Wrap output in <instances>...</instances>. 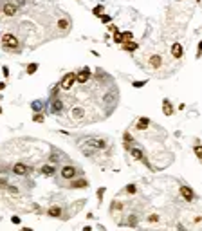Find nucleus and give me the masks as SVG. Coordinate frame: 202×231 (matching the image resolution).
I'll list each match as a JSON object with an SVG mask.
<instances>
[{
    "mask_svg": "<svg viewBox=\"0 0 202 231\" xmlns=\"http://www.w3.org/2000/svg\"><path fill=\"white\" fill-rule=\"evenodd\" d=\"M85 145H88V146H92V148H97V150H103L106 146V143L103 139H94V137H88L85 141Z\"/></svg>",
    "mask_w": 202,
    "mask_h": 231,
    "instance_id": "obj_4",
    "label": "nucleus"
},
{
    "mask_svg": "<svg viewBox=\"0 0 202 231\" xmlns=\"http://www.w3.org/2000/svg\"><path fill=\"white\" fill-rule=\"evenodd\" d=\"M31 107H32V110H40L42 108V101H34Z\"/></svg>",
    "mask_w": 202,
    "mask_h": 231,
    "instance_id": "obj_27",
    "label": "nucleus"
},
{
    "mask_svg": "<svg viewBox=\"0 0 202 231\" xmlns=\"http://www.w3.org/2000/svg\"><path fill=\"white\" fill-rule=\"evenodd\" d=\"M112 33H114V43H123V36H121V33H119V29L116 27V29H114Z\"/></svg>",
    "mask_w": 202,
    "mask_h": 231,
    "instance_id": "obj_19",
    "label": "nucleus"
},
{
    "mask_svg": "<svg viewBox=\"0 0 202 231\" xmlns=\"http://www.w3.org/2000/svg\"><path fill=\"white\" fill-rule=\"evenodd\" d=\"M148 125H150V119H148V117H141V119L137 121V125H135V128H137V130H146V128H148Z\"/></svg>",
    "mask_w": 202,
    "mask_h": 231,
    "instance_id": "obj_13",
    "label": "nucleus"
},
{
    "mask_svg": "<svg viewBox=\"0 0 202 231\" xmlns=\"http://www.w3.org/2000/svg\"><path fill=\"white\" fill-rule=\"evenodd\" d=\"M71 116H74V117H78V119H80V117H83V116H85V110H83L81 107H76V108H72V110H71Z\"/></svg>",
    "mask_w": 202,
    "mask_h": 231,
    "instance_id": "obj_16",
    "label": "nucleus"
},
{
    "mask_svg": "<svg viewBox=\"0 0 202 231\" xmlns=\"http://www.w3.org/2000/svg\"><path fill=\"white\" fill-rule=\"evenodd\" d=\"M181 195L184 200H188V202H191L193 200V190L190 186H181Z\"/></svg>",
    "mask_w": 202,
    "mask_h": 231,
    "instance_id": "obj_6",
    "label": "nucleus"
},
{
    "mask_svg": "<svg viewBox=\"0 0 202 231\" xmlns=\"http://www.w3.org/2000/svg\"><path fill=\"white\" fill-rule=\"evenodd\" d=\"M123 47H125V51H130V53H132V51H135V49H137L139 45L134 42V40H130V42H127L125 45H123Z\"/></svg>",
    "mask_w": 202,
    "mask_h": 231,
    "instance_id": "obj_17",
    "label": "nucleus"
},
{
    "mask_svg": "<svg viewBox=\"0 0 202 231\" xmlns=\"http://www.w3.org/2000/svg\"><path fill=\"white\" fill-rule=\"evenodd\" d=\"M11 222L13 224H20V217H11Z\"/></svg>",
    "mask_w": 202,
    "mask_h": 231,
    "instance_id": "obj_36",
    "label": "nucleus"
},
{
    "mask_svg": "<svg viewBox=\"0 0 202 231\" xmlns=\"http://www.w3.org/2000/svg\"><path fill=\"white\" fill-rule=\"evenodd\" d=\"M7 191H9L11 195H18V193H20L18 186H11V184H7Z\"/></svg>",
    "mask_w": 202,
    "mask_h": 231,
    "instance_id": "obj_23",
    "label": "nucleus"
},
{
    "mask_svg": "<svg viewBox=\"0 0 202 231\" xmlns=\"http://www.w3.org/2000/svg\"><path fill=\"white\" fill-rule=\"evenodd\" d=\"M0 188H7V181L4 177H0Z\"/></svg>",
    "mask_w": 202,
    "mask_h": 231,
    "instance_id": "obj_33",
    "label": "nucleus"
},
{
    "mask_svg": "<svg viewBox=\"0 0 202 231\" xmlns=\"http://www.w3.org/2000/svg\"><path fill=\"white\" fill-rule=\"evenodd\" d=\"M121 36H123V43H127V42H130V40H132V38H134V34H132V33H130V31H127V33H123V34H121Z\"/></svg>",
    "mask_w": 202,
    "mask_h": 231,
    "instance_id": "obj_22",
    "label": "nucleus"
},
{
    "mask_svg": "<svg viewBox=\"0 0 202 231\" xmlns=\"http://www.w3.org/2000/svg\"><path fill=\"white\" fill-rule=\"evenodd\" d=\"M74 81H76V74L74 72H67L63 76V80H62L60 87H62L63 90H71V89H72V85H74Z\"/></svg>",
    "mask_w": 202,
    "mask_h": 231,
    "instance_id": "obj_2",
    "label": "nucleus"
},
{
    "mask_svg": "<svg viewBox=\"0 0 202 231\" xmlns=\"http://www.w3.org/2000/svg\"><path fill=\"white\" fill-rule=\"evenodd\" d=\"M58 27H60V29H67V27H69V20L62 18V20L58 22Z\"/></svg>",
    "mask_w": 202,
    "mask_h": 231,
    "instance_id": "obj_24",
    "label": "nucleus"
},
{
    "mask_svg": "<svg viewBox=\"0 0 202 231\" xmlns=\"http://www.w3.org/2000/svg\"><path fill=\"white\" fill-rule=\"evenodd\" d=\"M74 175H76L74 166H63V170H62V177L63 179H74Z\"/></svg>",
    "mask_w": 202,
    "mask_h": 231,
    "instance_id": "obj_8",
    "label": "nucleus"
},
{
    "mask_svg": "<svg viewBox=\"0 0 202 231\" xmlns=\"http://www.w3.org/2000/svg\"><path fill=\"white\" fill-rule=\"evenodd\" d=\"M36 71H38V63H29L27 65V72L29 74H34Z\"/></svg>",
    "mask_w": 202,
    "mask_h": 231,
    "instance_id": "obj_21",
    "label": "nucleus"
},
{
    "mask_svg": "<svg viewBox=\"0 0 202 231\" xmlns=\"http://www.w3.org/2000/svg\"><path fill=\"white\" fill-rule=\"evenodd\" d=\"M13 173L15 175H27V173H31V168L27 166V164H24V163H16L15 166H13Z\"/></svg>",
    "mask_w": 202,
    "mask_h": 231,
    "instance_id": "obj_3",
    "label": "nucleus"
},
{
    "mask_svg": "<svg viewBox=\"0 0 202 231\" xmlns=\"http://www.w3.org/2000/svg\"><path fill=\"white\" fill-rule=\"evenodd\" d=\"M0 114H2V107H0Z\"/></svg>",
    "mask_w": 202,
    "mask_h": 231,
    "instance_id": "obj_40",
    "label": "nucleus"
},
{
    "mask_svg": "<svg viewBox=\"0 0 202 231\" xmlns=\"http://www.w3.org/2000/svg\"><path fill=\"white\" fill-rule=\"evenodd\" d=\"M2 72H4V76H9V69H7V67H2Z\"/></svg>",
    "mask_w": 202,
    "mask_h": 231,
    "instance_id": "obj_37",
    "label": "nucleus"
},
{
    "mask_svg": "<svg viewBox=\"0 0 202 231\" xmlns=\"http://www.w3.org/2000/svg\"><path fill=\"white\" fill-rule=\"evenodd\" d=\"M197 2H200V0H197Z\"/></svg>",
    "mask_w": 202,
    "mask_h": 231,
    "instance_id": "obj_41",
    "label": "nucleus"
},
{
    "mask_svg": "<svg viewBox=\"0 0 202 231\" xmlns=\"http://www.w3.org/2000/svg\"><path fill=\"white\" fill-rule=\"evenodd\" d=\"M2 13H4L6 16H15V13H16V6H15V4H4Z\"/></svg>",
    "mask_w": 202,
    "mask_h": 231,
    "instance_id": "obj_9",
    "label": "nucleus"
},
{
    "mask_svg": "<svg viewBox=\"0 0 202 231\" xmlns=\"http://www.w3.org/2000/svg\"><path fill=\"white\" fill-rule=\"evenodd\" d=\"M87 186H88V182H87L85 179H80V181H72V184H71V188H74V190L87 188Z\"/></svg>",
    "mask_w": 202,
    "mask_h": 231,
    "instance_id": "obj_14",
    "label": "nucleus"
},
{
    "mask_svg": "<svg viewBox=\"0 0 202 231\" xmlns=\"http://www.w3.org/2000/svg\"><path fill=\"white\" fill-rule=\"evenodd\" d=\"M162 112H164V116H173V105H171L170 99L162 101Z\"/></svg>",
    "mask_w": 202,
    "mask_h": 231,
    "instance_id": "obj_11",
    "label": "nucleus"
},
{
    "mask_svg": "<svg viewBox=\"0 0 202 231\" xmlns=\"http://www.w3.org/2000/svg\"><path fill=\"white\" fill-rule=\"evenodd\" d=\"M171 56L177 58V60L182 58V45L181 43H173V45H171Z\"/></svg>",
    "mask_w": 202,
    "mask_h": 231,
    "instance_id": "obj_10",
    "label": "nucleus"
},
{
    "mask_svg": "<svg viewBox=\"0 0 202 231\" xmlns=\"http://www.w3.org/2000/svg\"><path fill=\"white\" fill-rule=\"evenodd\" d=\"M130 154H132V157L137 159V161H144V154H143L139 148H132V150H130Z\"/></svg>",
    "mask_w": 202,
    "mask_h": 231,
    "instance_id": "obj_15",
    "label": "nucleus"
},
{
    "mask_svg": "<svg viewBox=\"0 0 202 231\" xmlns=\"http://www.w3.org/2000/svg\"><path fill=\"white\" fill-rule=\"evenodd\" d=\"M62 108H63V103H62L60 99H54V101H53V107H51V110H53V112H60Z\"/></svg>",
    "mask_w": 202,
    "mask_h": 231,
    "instance_id": "obj_18",
    "label": "nucleus"
},
{
    "mask_svg": "<svg viewBox=\"0 0 202 231\" xmlns=\"http://www.w3.org/2000/svg\"><path fill=\"white\" fill-rule=\"evenodd\" d=\"M2 45H4V49H16L18 47V38L15 36V34H11V33H6L4 36H2Z\"/></svg>",
    "mask_w": 202,
    "mask_h": 231,
    "instance_id": "obj_1",
    "label": "nucleus"
},
{
    "mask_svg": "<svg viewBox=\"0 0 202 231\" xmlns=\"http://www.w3.org/2000/svg\"><path fill=\"white\" fill-rule=\"evenodd\" d=\"M99 18H101V22H105V24H108V22H110V16H108V15H101Z\"/></svg>",
    "mask_w": 202,
    "mask_h": 231,
    "instance_id": "obj_34",
    "label": "nucleus"
},
{
    "mask_svg": "<svg viewBox=\"0 0 202 231\" xmlns=\"http://www.w3.org/2000/svg\"><path fill=\"white\" fill-rule=\"evenodd\" d=\"M200 154H202V150H200V146L197 145V146H195V155H197V157L200 159Z\"/></svg>",
    "mask_w": 202,
    "mask_h": 231,
    "instance_id": "obj_35",
    "label": "nucleus"
},
{
    "mask_svg": "<svg viewBox=\"0 0 202 231\" xmlns=\"http://www.w3.org/2000/svg\"><path fill=\"white\" fill-rule=\"evenodd\" d=\"M144 83H146V81H134V87H135V89H141V87H144Z\"/></svg>",
    "mask_w": 202,
    "mask_h": 231,
    "instance_id": "obj_32",
    "label": "nucleus"
},
{
    "mask_svg": "<svg viewBox=\"0 0 202 231\" xmlns=\"http://www.w3.org/2000/svg\"><path fill=\"white\" fill-rule=\"evenodd\" d=\"M4 89H6V83H2V81H0V90H4Z\"/></svg>",
    "mask_w": 202,
    "mask_h": 231,
    "instance_id": "obj_39",
    "label": "nucleus"
},
{
    "mask_svg": "<svg viewBox=\"0 0 202 231\" xmlns=\"http://www.w3.org/2000/svg\"><path fill=\"white\" fill-rule=\"evenodd\" d=\"M150 67H153V69H159L161 65H162V56L161 54H153V56H150Z\"/></svg>",
    "mask_w": 202,
    "mask_h": 231,
    "instance_id": "obj_7",
    "label": "nucleus"
},
{
    "mask_svg": "<svg viewBox=\"0 0 202 231\" xmlns=\"http://www.w3.org/2000/svg\"><path fill=\"white\" fill-rule=\"evenodd\" d=\"M51 161H53V163H56V161H60V159H58V155H51Z\"/></svg>",
    "mask_w": 202,
    "mask_h": 231,
    "instance_id": "obj_38",
    "label": "nucleus"
},
{
    "mask_svg": "<svg viewBox=\"0 0 202 231\" xmlns=\"http://www.w3.org/2000/svg\"><path fill=\"white\" fill-rule=\"evenodd\" d=\"M88 78H90V69H88V67L81 69L80 72L76 74V81H78V83H87Z\"/></svg>",
    "mask_w": 202,
    "mask_h": 231,
    "instance_id": "obj_5",
    "label": "nucleus"
},
{
    "mask_svg": "<svg viewBox=\"0 0 202 231\" xmlns=\"http://www.w3.org/2000/svg\"><path fill=\"white\" fill-rule=\"evenodd\" d=\"M103 195H105V188H99V190H97V199L101 200V199H103Z\"/></svg>",
    "mask_w": 202,
    "mask_h": 231,
    "instance_id": "obj_30",
    "label": "nucleus"
},
{
    "mask_svg": "<svg viewBox=\"0 0 202 231\" xmlns=\"http://www.w3.org/2000/svg\"><path fill=\"white\" fill-rule=\"evenodd\" d=\"M148 222H159V215H155V213H153V215H150Z\"/></svg>",
    "mask_w": 202,
    "mask_h": 231,
    "instance_id": "obj_28",
    "label": "nucleus"
},
{
    "mask_svg": "<svg viewBox=\"0 0 202 231\" xmlns=\"http://www.w3.org/2000/svg\"><path fill=\"white\" fill-rule=\"evenodd\" d=\"M47 215L53 217V219H58V217H62V208H60V206H51V208L47 210Z\"/></svg>",
    "mask_w": 202,
    "mask_h": 231,
    "instance_id": "obj_12",
    "label": "nucleus"
},
{
    "mask_svg": "<svg viewBox=\"0 0 202 231\" xmlns=\"http://www.w3.org/2000/svg\"><path fill=\"white\" fill-rule=\"evenodd\" d=\"M42 173H45V175H53V173H54V166H49V164L42 166Z\"/></svg>",
    "mask_w": 202,
    "mask_h": 231,
    "instance_id": "obj_20",
    "label": "nucleus"
},
{
    "mask_svg": "<svg viewBox=\"0 0 202 231\" xmlns=\"http://www.w3.org/2000/svg\"><path fill=\"white\" fill-rule=\"evenodd\" d=\"M32 119H34L36 123H43V119H45V117H43V114H34V117H32Z\"/></svg>",
    "mask_w": 202,
    "mask_h": 231,
    "instance_id": "obj_26",
    "label": "nucleus"
},
{
    "mask_svg": "<svg viewBox=\"0 0 202 231\" xmlns=\"http://www.w3.org/2000/svg\"><path fill=\"white\" fill-rule=\"evenodd\" d=\"M101 11H103V7H101V6H96V7H94V15H96V16H101Z\"/></svg>",
    "mask_w": 202,
    "mask_h": 231,
    "instance_id": "obj_29",
    "label": "nucleus"
},
{
    "mask_svg": "<svg viewBox=\"0 0 202 231\" xmlns=\"http://www.w3.org/2000/svg\"><path fill=\"white\" fill-rule=\"evenodd\" d=\"M135 191H137L135 184H128V186H127V193H130V195H132V193H135Z\"/></svg>",
    "mask_w": 202,
    "mask_h": 231,
    "instance_id": "obj_25",
    "label": "nucleus"
},
{
    "mask_svg": "<svg viewBox=\"0 0 202 231\" xmlns=\"http://www.w3.org/2000/svg\"><path fill=\"white\" fill-rule=\"evenodd\" d=\"M112 210H123V204H121V202H114V204H112Z\"/></svg>",
    "mask_w": 202,
    "mask_h": 231,
    "instance_id": "obj_31",
    "label": "nucleus"
}]
</instances>
